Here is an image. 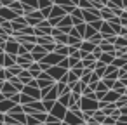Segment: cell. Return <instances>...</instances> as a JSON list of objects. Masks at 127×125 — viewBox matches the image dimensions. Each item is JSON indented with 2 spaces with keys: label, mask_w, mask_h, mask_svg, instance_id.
Listing matches in <instances>:
<instances>
[{
  "label": "cell",
  "mask_w": 127,
  "mask_h": 125,
  "mask_svg": "<svg viewBox=\"0 0 127 125\" xmlns=\"http://www.w3.org/2000/svg\"><path fill=\"white\" fill-rule=\"evenodd\" d=\"M11 83H12L14 87H18V89H21V80H19V78H11Z\"/></svg>",
  "instance_id": "6da1fadb"
},
{
  "label": "cell",
  "mask_w": 127,
  "mask_h": 125,
  "mask_svg": "<svg viewBox=\"0 0 127 125\" xmlns=\"http://www.w3.org/2000/svg\"><path fill=\"white\" fill-rule=\"evenodd\" d=\"M118 97H120V99L115 102V106H124V104H125V97H124V96H118Z\"/></svg>",
  "instance_id": "3957f363"
},
{
  "label": "cell",
  "mask_w": 127,
  "mask_h": 125,
  "mask_svg": "<svg viewBox=\"0 0 127 125\" xmlns=\"http://www.w3.org/2000/svg\"><path fill=\"white\" fill-rule=\"evenodd\" d=\"M9 70H11V73H21L23 68H21V66H11Z\"/></svg>",
  "instance_id": "7a4b0ae2"
},
{
  "label": "cell",
  "mask_w": 127,
  "mask_h": 125,
  "mask_svg": "<svg viewBox=\"0 0 127 125\" xmlns=\"http://www.w3.org/2000/svg\"><path fill=\"white\" fill-rule=\"evenodd\" d=\"M118 35H120V37H125V35H127V30H125L124 26H120V30H118Z\"/></svg>",
  "instance_id": "277c9868"
},
{
  "label": "cell",
  "mask_w": 127,
  "mask_h": 125,
  "mask_svg": "<svg viewBox=\"0 0 127 125\" xmlns=\"http://www.w3.org/2000/svg\"><path fill=\"white\" fill-rule=\"evenodd\" d=\"M117 97H118L117 94H108V96H106V99H108V101H117Z\"/></svg>",
  "instance_id": "5b68a950"
},
{
  "label": "cell",
  "mask_w": 127,
  "mask_h": 125,
  "mask_svg": "<svg viewBox=\"0 0 127 125\" xmlns=\"http://www.w3.org/2000/svg\"><path fill=\"white\" fill-rule=\"evenodd\" d=\"M87 125H99V122H96V120H91V118H89V123H87Z\"/></svg>",
  "instance_id": "8992f818"
}]
</instances>
